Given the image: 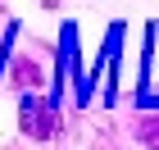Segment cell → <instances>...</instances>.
<instances>
[{
  "mask_svg": "<svg viewBox=\"0 0 159 150\" xmlns=\"http://www.w3.org/2000/svg\"><path fill=\"white\" fill-rule=\"evenodd\" d=\"M23 127L32 132V137H50L55 127H59V118L50 109H37V100H23Z\"/></svg>",
  "mask_w": 159,
  "mask_h": 150,
  "instance_id": "1",
  "label": "cell"
},
{
  "mask_svg": "<svg viewBox=\"0 0 159 150\" xmlns=\"http://www.w3.org/2000/svg\"><path fill=\"white\" fill-rule=\"evenodd\" d=\"M14 77H23V82H32V87H37V68H32V64H18V68H14Z\"/></svg>",
  "mask_w": 159,
  "mask_h": 150,
  "instance_id": "2",
  "label": "cell"
}]
</instances>
